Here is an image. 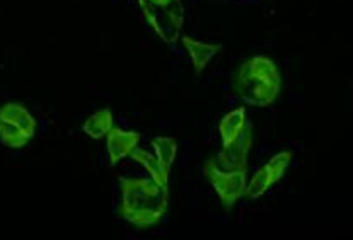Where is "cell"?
<instances>
[{"instance_id": "cell-1", "label": "cell", "mask_w": 353, "mask_h": 240, "mask_svg": "<svg viewBox=\"0 0 353 240\" xmlns=\"http://www.w3.org/2000/svg\"><path fill=\"white\" fill-rule=\"evenodd\" d=\"M120 215L137 228H150L162 220L169 206V188L152 179L120 177Z\"/></svg>"}, {"instance_id": "cell-2", "label": "cell", "mask_w": 353, "mask_h": 240, "mask_svg": "<svg viewBox=\"0 0 353 240\" xmlns=\"http://www.w3.org/2000/svg\"><path fill=\"white\" fill-rule=\"evenodd\" d=\"M232 89L250 106L265 107L280 96L282 75L272 58L258 55L237 67L232 75Z\"/></svg>"}, {"instance_id": "cell-3", "label": "cell", "mask_w": 353, "mask_h": 240, "mask_svg": "<svg viewBox=\"0 0 353 240\" xmlns=\"http://www.w3.org/2000/svg\"><path fill=\"white\" fill-rule=\"evenodd\" d=\"M205 175L210 181V184L214 186V189L217 191V196L224 203L225 208H232L234 203L244 196L248 182L246 171L224 172L219 171L210 162H207V166H205Z\"/></svg>"}, {"instance_id": "cell-4", "label": "cell", "mask_w": 353, "mask_h": 240, "mask_svg": "<svg viewBox=\"0 0 353 240\" xmlns=\"http://www.w3.org/2000/svg\"><path fill=\"white\" fill-rule=\"evenodd\" d=\"M251 143H253V127L244 124L241 133L234 142L224 146L221 153L208 162L219 171L230 172V171H246L248 169V153H250Z\"/></svg>"}, {"instance_id": "cell-5", "label": "cell", "mask_w": 353, "mask_h": 240, "mask_svg": "<svg viewBox=\"0 0 353 240\" xmlns=\"http://www.w3.org/2000/svg\"><path fill=\"white\" fill-rule=\"evenodd\" d=\"M140 140H142V135L139 131H128L114 127L111 128L110 133L106 135V149L110 153L111 166H117L125 157L132 155Z\"/></svg>"}, {"instance_id": "cell-6", "label": "cell", "mask_w": 353, "mask_h": 240, "mask_svg": "<svg viewBox=\"0 0 353 240\" xmlns=\"http://www.w3.org/2000/svg\"><path fill=\"white\" fill-rule=\"evenodd\" d=\"M0 118H3V120L10 121V123H14L16 127H19L30 138L34 137L38 123H36L34 116H32L23 104L7 102L3 104V106H0Z\"/></svg>"}, {"instance_id": "cell-7", "label": "cell", "mask_w": 353, "mask_h": 240, "mask_svg": "<svg viewBox=\"0 0 353 240\" xmlns=\"http://www.w3.org/2000/svg\"><path fill=\"white\" fill-rule=\"evenodd\" d=\"M183 45L188 50L190 58H192L196 74H201L205 67L208 65V62H210V60L217 55L219 50L222 48L221 45H210V43L198 41V39L190 38V36H183Z\"/></svg>"}, {"instance_id": "cell-8", "label": "cell", "mask_w": 353, "mask_h": 240, "mask_svg": "<svg viewBox=\"0 0 353 240\" xmlns=\"http://www.w3.org/2000/svg\"><path fill=\"white\" fill-rule=\"evenodd\" d=\"M246 124V111L244 107H239V109H234L230 113H227L224 118L219 123V131H221L222 145L227 146L230 142L237 138V135L241 133V130Z\"/></svg>"}, {"instance_id": "cell-9", "label": "cell", "mask_w": 353, "mask_h": 240, "mask_svg": "<svg viewBox=\"0 0 353 240\" xmlns=\"http://www.w3.org/2000/svg\"><path fill=\"white\" fill-rule=\"evenodd\" d=\"M130 157H132L135 162H139L143 169L149 172L150 177H152V181L156 182V184L168 186L169 171L162 167V164L156 159V157H152V153L145 152V150H142V149H135Z\"/></svg>"}, {"instance_id": "cell-10", "label": "cell", "mask_w": 353, "mask_h": 240, "mask_svg": "<svg viewBox=\"0 0 353 240\" xmlns=\"http://www.w3.org/2000/svg\"><path fill=\"white\" fill-rule=\"evenodd\" d=\"M113 113L110 109H99L85 120V123L82 124V131L89 138L99 140L110 133V130L113 128Z\"/></svg>"}, {"instance_id": "cell-11", "label": "cell", "mask_w": 353, "mask_h": 240, "mask_svg": "<svg viewBox=\"0 0 353 240\" xmlns=\"http://www.w3.org/2000/svg\"><path fill=\"white\" fill-rule=\"evenodd\" d=\"M30 137L10 121L0 118V142L9 149H24L30 143Z\"/></svg>"}, {"instance_id": "cell-12", "label": "cell", "mask_w": 353, "mask_h": 240, "mask_svg": "<svg viewBox=\"0 0 353 240\" xmlns=\"http://www.w3.org/2000/svg\"><path fill=\"white\" fill-rule=\"evenodd\" d=\"M152 146L156 150L157 160L162 164L164 169H171L172 162L176 159V153H178V142L176 138L171 137H157L152 140Z\"/></svg>"}, {"instance_id": "cell-13", "label": "cell", "mask_w": 353, "mask_h": 240, "mask_svg": "<svg viewBox=\"0 0 353 240\" xmlns=\"http://www.w3.org/2000/svg\"><path fill=\"white\" fill-rule=\"evenodd\" d=\"M272 177H270V172L266 167H261L256 174L253 175L250 184H246V191H244V196H248L250 199H258L268 191V188L272 186Z\"/></svg>"}, {"instance_id": "cell-14", "label": "cell", "mask_w": 353, "mask_h": 240, "mask_svg": "<svg viewBox=\"0 0 353 240\" xmlns=\"http://www.w3.org/2000/svg\"><path fill=\"white\" fill-rule=\"evenodd\" d=\"M290 162H292V152H289V150L276 153V155H273L272 159L268 160V164H266L265 167L270 172V177H272L273 184H276V182L283 177V174H285L287 167L290 166Z\"/></svg>"}, {"instance_id": "cell-15", "label": "cell", "mask_w": 353, "mask_h": 240, "mask_svg": "<svg viewBox=\"0 0 353 240\" xmlns=\"http://www.w3.org/2000/svg\"><path fill=\"white\" fill-rule=\"evenodd\" d=\"M150 3H154L156 7H168L172 0H149Z\"/></svg>"}]
</instances>
